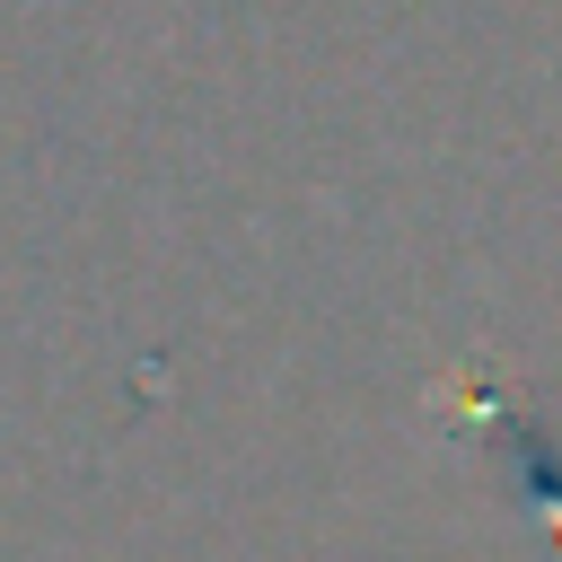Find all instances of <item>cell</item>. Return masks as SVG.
<instances>
[{"mask_svg": "<svg viewBox=\"0 0 562 562\" xmlns=\"http://www.w3.org/2000/svg\"><path fill=\"white\" fill-rule=\"evenodd\" d=\"M501 483L527 518H544L553 553H562V430L544 404H509L501 413Z\"/></svg>", "mask_w": 562, "mask_h": 562, "instance_id": "6da1fadb", "label": "cell"}]
</instances>
